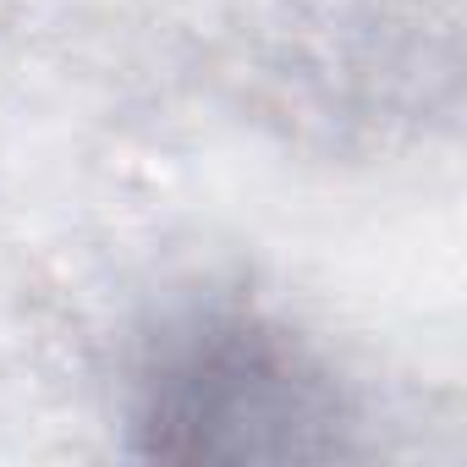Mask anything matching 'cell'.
I'll list each match as a JSON object with an SVG mask.
<instances>
[{"mask_svg":"<svg viewBox=\"0 0 467 467\" xmlns=\"http://www.w3.org/2000/svg\"><path fill=\"white\" fill-rule=\"evenodd\" d=\"M138 423L160 456H303L330 445L336 390L281 330L203 314L154 352Z\"/></svg>","mask_w":467,"mask_h":467,"instance_id":"1","label":"cell"}]
</instances>
